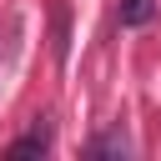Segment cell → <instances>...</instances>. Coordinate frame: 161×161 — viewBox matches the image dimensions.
<instances>
[{
    "mask_svg": "<svg viewBox=\"0 0 161 161\" xmlns=\"http://www.w3.org/2000/svg\"><path fill=\"white\" fill-rule=\"evenodd\" d=\"M40 151H50V136L45 131H30V136H20L10 146V156H40Z\"/></svg>",
    "mask_w": 161,
    "mask_h": 161,
    "instance_id": "2",
    "label": "cell"
},
{
    "mask_svg": "<svg viewBox=\"0 0 161 161\" xmlns=\"http://www.w3.org/2000/svg\"><path fill=\"white\" fill-rule=\"evenodd\" d=\"M156 15V0H121V25H146Z\"/></svg>",
    "mask_w": 161,
    "mask_h": 161,
    "instance_id": "1",
    "label": "cell"
}]
</instances>
